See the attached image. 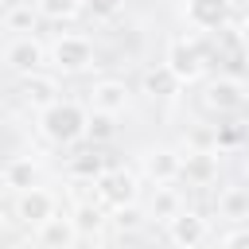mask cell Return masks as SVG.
<instances>
[{
  "mask_svg": "<svg viewBox=\"0 0 249 249\" xmlns=\"http://www.w3.org/2000/svg\"><path fill=\"white\" fill-rule=\"evenodd\" d=\"M89 117H93V113H89L86 105L62 97V101L47 105L35 124H39V136H43V140H51V144H58V148H70V144H78L82 136H89Z\"/></svg>",
  "mask_w": 249,
  "mask_h": 249,
  "instance_id": "6da1fadb",
  "label": "cell"
},
{
  "mask_svg": "<svg viewBox=\"0 0 249 249\" xmlns=\"http://www.w3.org/2000/svg\"><path fill=\"white\" fill-rule=\"evenodd\" d=\"M163 66L179 78V86H195L202 82L206 74V51L198 47V39H187V35H175L163 51Z\"/></svg>",
  "mask_w": 249,
  "mask_h": 249,
  "instance_id": "7a4b0ae2",
  "label": "cell"
},
{
  "mask_svg": "<svg viewBox=\"0 0 249 249\" xmlns=\"http://www.w3.org/2000/svg\"><path fill=\"white\" fill-rule=\"evenodd\" d=\"M47 62H51L54 74H82L97 62V51L86 35H58L47 47Z\"/></svg>",
  "mask_w": 249,
  "mask_h": 249,
  "instance_id": "3957f363",
  "label": "cell"
},
{
  "mask_svg": "<svg viewBox=\"0 0 249 249\" xmlns=\"http://www.w3.org/2000/svg\"><path fill=\"white\" fill-rule=\"evenodd\" d=\"M93 198L105 206V210H128V206H136V198H140V179L132 175V171H124V167H109L97 183H93Z\"/></svg>",
  "mask_w": 249,
  "mask_h": 249,
  "instance_id": "277c9868",
  "label": "cell"
},
{
  "mask_svg": "<svg viewBox=\"0 0 249 249\" xmlns=\"http://www.w3.org/2000/svg\"><path fill=\"white\" fill-rule=\"evenodd\" d=\"M4 66H8L16 78L39 74V70L47 66V47H43L35 35H19V39H8V47H4Z\"/></svg>",
  "mask_w": 249,
  "mask_h": 249,
  "instance_id": "5b68a950",
  "label": "cell"
},
{
  "mask_svg": "<svg viewBox=\"0 0 249 249\" xmlns=\"http://www.w3.org/2000/svg\"><path fill=\"white\" fill-rule=\"evenodd\" d=\"M245 105V86L237 78H214L202 86V109L218 113V117H230Z\"/></svg>",
  "mask_w": 249,
  "mask_h": 249,
  "instance_id": "8992f818",
  "label": "cell"
},
{
  "mask_svg": "<svg viewBox=\"0 0 249 249\" xmlns=\"http://www.w3.org/2000/svg\"><path fill=\"white\" fill-rule=\"evenodd\" d=\"M140 171L156 187H171L175 179H183V152H175V148H148L140 156Z\"/></svg>",
  "mask_w": 249,
  "mask_h": 249,
  "instance_id": "52a82bcc",
  "label": "cell"
},
{
  "mask_svg": "<svg viewBox=\"0 0 249 249\" xmlns=\"http://www.w3.org/2000/svg\"><path fill=\"white\" fill-rule=\"evenodd\" d=\"M54 214H58V198H54L51 191H43V187H31V191L16 195V218H19L23 226L39 230V226H43V222H51Z\"/></svg>",
  "mask_w": 249,
  "mask_h": 249,
  "instance_id": "ba28073f",
  "label": "cell"
},
{
  "mask_svg": "<svg viewBox=\"0 0 249 249\" xmlns=\"http://www.w3.org/2000/svg\"><path fill=\"white\" fill-rule=\"evenodd\" d=\"M230 8H233V0H187L183 4V19L195 31H218V27H226Z\"/></svg>",
  "mask_w": 249,
  "mask_h": 249,
  "instance_id": "9c48e42d",
  "label": "cell"
},
{
  "mask_svg": "<svg viewBox=\"0 0 249 249\" xmlns=\"http://www.w3.org/2000/svg\"><path fill=\"white\" fill-rule=\"evenodd\" d=\"M206 233H210V226H206V218L198 210H183V214H175L167 222V241L175 249H198L206 241Z\"/></svg>",
  "mask_w": 249,
  "mask_h": 249,
  "instance_id": "30bf717a",
  "label": "cell"
},
{
  "mask_svg": "<svg viewBox=\"0 0 249 249\" xmlns=\"http://www.w3.org/2000/svg\"><path fill=\"white\" fill-rule=\"evenodd\" d=\"M19 101L23 105H31L35 113H43L47 105H54V101H62L58 97V78L54 74H27V78H19Z\"/></svg>",
  "mask_w": 249,
  "mask_h": 249,
  "instance_id": "8fae6325",
  "label": "cell"
},
{
  "mask_svg": "<svg viewBox=\"0 0 249 249\" xmlns=\"http://www.w3.org/2000/svg\"><path fill=\"white\" fill-rule=\"evenodd\" d=\"M218 148H187L183 152V179L195 187H210L218 179Z\"/></svg>",
  "mask_w": 249,
  "mask_h": 249,
  "instance_id": "7c38bea8",
  "label": "cell"
},
{
  "mask_svg": "<svg viewBox=\"0 0 249 249\" xmlns=\"http://www.w3.org/2000/svg\"><path fill=\"white\" fill-rule=\"evenodd\" d=\"M128 86L124 82H117V78H105V82H97L93 89H89V113H105V117H117V113H124L128 109Z\"/></svg>",
  "mask_w": 249,
  "mask_h": 249,
  "instance_id": "4fadbf2b",
  "label": "cell"
},
{
  "mask_svg": "<svg viewBox=\"0 0 249 249\" xmlns=\"http://www.w3.org/2000/svg\"><path fill=\"white\" fill-rule=\"evenodd\" d=\"M74 241H78V226H74L70 214H54L51 222H43L35 230V245L39 249H74Z\"/></svg>",
  "mask_w": 249,
  "mask_h": 249,
  "instance_id": "5bb4252c",
  "label": "cell"
},
{
  "mask_svg": "<svg viewBox=\"0 0 249 249\" xmlns=\"http://www.w3.org/2000/svg\"><path fill=\"white\" fill-rule=\"evenodd\" d=\"M35 175H39V163H35L31 156H12V160L4 163V171H0V179H4V187H8L12 195L31 191V187H35Z\"/></svg>",
  "mask_w": 249,
  "mask_h": 249,
  "instance_id": "9a60e30c",
  "label": "cell"
},
{
  "mask_svg": "<svg viewBox=\"0 0 249 249\" xmlns=\"http://www.w3.org/2000/svg\"><path fill=\"white\" fill-rule=\"evenodd\" d=\"M35 23H39V8L31 0H16L4 8V31H12V39L35 35Z\"/></svg>",
  "mask_w": 249,
  "mask_h": 249,
  "instance_id": "2e32d148",
  "label": "cell"
},
{
  "mask_svg": "<svg viewBox=\"0 0 249 249\" xmlns=\"http://www.w3.org/2000/svg\"><path fill=\"white\" fill-rule=\"evenodd\" d=\"M218 214L226 222H245L249 218V183L245 187H226L218 195Z\"/></svg>",
  "mask_w": 249,
  "mask_h": 249,
  "instance_id": "e0dca14e",
  "label": "cell"
},
{
  "mask_svg": "<svg viewBox=\"0 0 249 249\" xmlns=\"http://www.w3.org/2000/svg\"><path fill=\"white\" fill-rule=\"evenodd\" d=\"M187 206H183V198H179V191H171V187H156V195H152V202H148V218H156V222H171L175 214H183Z\"/></svg>",
  "mask_w": 249,
  "mask_h": 249,
  "instance_id": "ac0fdd59",
  "label": "cell"
},
{
  "mask_svg": "<svg viewBox=\"0 0 249 249\" xmlns=\"http://www.w3.org/2000/svg\"><path fill=\"white\" fill-rule=\"evenodd\" d=\"M144 93L148 97H175L179 93V78L167 66H152V70H144Z\"/></svg>",
  "mask_w": 249,
  "mask_h": 249,
  "instance_id": "d6986e66",
  "label": "cell"
},
{
  "mask_svg": "<svg viewBox=\"0 0 249 249\" xmlns=\"http://www.w3.org/2000/svg\"><path fill=\"white\" fill-rule=\"evenodd\" d=\"M105 171H109V167H105V160H101L97 152H82V156L70 160V175L82 179V183H97Z\"/></svg>",
  "mask_w": 249,
  "mask_h": 249,
  "instance_id": "ffe728a7",
  "label": "cell"
},
{
  "mask_svg": "<svg viewBox=\"0 0 249 249\" xmlns=\"http://www.w3.org/2000/svg\"><path fill=\"white\" fill-rule=\"evenodd\" d=\"M70 218H74V226H78V233H97V230L105 226V206L89 198V202H78Z\"/></svg>",
  "mask_w": 249,
  "mask_h": 249,
  "instance_id": "44dd1931",
  "label": "cell"
},
{
  "mask_svg": "<svg viewBox=\"0 0 249 249\" xmlns=\"http://www.w3.org/2000/svg\"><path fill=\"white\" fill-rule=\"evenodd\" d=\"M35 8H39V16H43V19L62 23V19H74V16L86 8V0H35Z\"/></svg>",
  "mask_w": 249,
  "mask_h": 249,
  "instance_id": "7402d4cb",
  "label": "cell"
},
{
  "mask_svg": "<svg viewBox=\"0 0 249 249\" xmlns=\"http://www.w3.org/2000/svg\"><path fill=\"white\" fill-rule=\"evenodd\" d=\"M121 8H124V0H86V12L93 19H113V16H121Z\"/></svg>",
  "mask_w": 249,
  "mask_h": 249,
  "instance_id": "603a6c76",
  "label": "cell"
},
{
  "mask_svg": "<svg viewBox=\"0 0 249 249\" xmlns=\"http://www.w3.org/2000/svg\"><path fill=\"white\" fill-rule=\"evenodd\" d=\"M113 132H117L113 117H105V113H93L89 117V140H109Z\"/></svg>",
  "mask_w": 249,
  "mask_h": 249,
  "instance_id": "cb8c5ba5",
  "label": "cell"
},
{
  "mask_svg": "<svg viewBox=\"0 0 249 249\" xmlns=\"http://www.w3.org/2000/svg\"><path fill=\"white\" fill-rule=\"evenodd\" d=\"M140 222H144V218H140V210H136V206H128V210H117V214H113V226H117L121 233H124V230H140Z\"/></svg>",
  "mask_w": 249,
  "mask_h": 249,
  "instance_id": "d4e9b609",
  "label": "cell"
},
{
  "mask_svg": "<svg viewBox=\"0 0 249 249\" xmlns=\"http://www.w3.org/2000/svg\"><path fill=\"white\" fill-rule=\"evenodd\" d=\"M237 140H241V128H233V124H222V128L214 132V148H218V152H222V148H233Z\"/></svg>",
  "mask_w": 249,
  "mask_h": 249,
  "instance_id": "484cf974",
  "label": "cell"
},
{
  "mask_svg": "<svg viewBox=\"0 0 249 249\" xmlns=\"http://www.w3.org/2000/svg\"><path fill=\"white\" fill-rule=\"evenodd\" d=\"M222 249H249V226H237L222 237Z\"/></svg>",
  "mask_w": 249,
  "mask_h": 249,
  "instance_id": "4316f807",
  "label": "cell"
},
{
  "mask_svg": "<svg viewBox=\"0 0 249 249\" xmlns=\"http://www.w3.org/2000/svg\"><path fill=\"white\" fill-rule=\"evenodd\" d=\"M237 43H241V47L249 51V16H245V19L237 23Z\"/></svg>",
  "mask_w": 249,
  "mask_h": 249,
  "instance_id": "83f0119b",
  "label": "cell"
},
{
  "mask_svg": "<svg viewBox=\"0 0 249 249\" xmlns=\"http://www.w3.org/2000/svg\"><path fill=\"white\" fill-rule=\"evenodd\" d=\"M8 249H23V245H8Z\"/></svg>",
  "mask_w": 249,
  "mask_h": 249,
  "instance_id": "f1b7e54d",
  "label": "cell"
},
{
  "mask_svg": "<svg viewBox=\"0 0 249 249\" xmlns=\"http://www.w3.org/2000/svg\"><path fill=\"white\" fill-rule=\"evenodd\" d=\"M245 175H249V171H245Z\"/></svg>",
  "mask_w": 249,
  "mask_h": 249,
  "instance_id": "f546056e",
  "label": "cell"
}]
</instances>
